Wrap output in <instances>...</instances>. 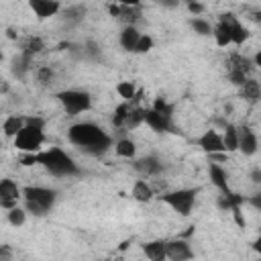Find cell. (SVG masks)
Returning <instances> with one entry per match:
<instances>
[{
    "mask_svg": "<svg viewBox=\"0 0 261 261\" xmlns=\"http://www.w3.org/2000/svg\"><path fill=\"white\" fill-rule=\"evenodd\" d=\"M143 253L149 261H166L168 259V243L163 241H149L143 245Z\"/></svg>",
    "mask_w": 261,
    "mask_h": 261,
    "instance_id": "cell-12",
    "label": "cell"
},
{
    "mask_svg": "<svg viewBox=\"0 0 261 261\" xmlns=\"http://www.w3.org/2000/svg\"><path fill=\"white\" fill-rule=\"evenodd\" d=\"M151 196H153V190H151V186L147 182H143V180L135 182V186H133V198L137 202H149Z\"/></svg>",
    "mask_w": 261,
    "mask_h": 261,
    "instance_id": "cell-22",
    "label": "cell"
},
{
    "mask_svg": "<svg viewBox=\"0 0 261 261\" xmlns=\"http://www.w3.org/2000/svg\"><path fill=\"white\" fill-rule=\"evenodd\" d=\"M108 12H111L113 17H118L120 19V6L118 4H111V6H108Z\"/></svg>",
    "mask_w": 261,
    "mask_h": 261,
    "instance_id": "cell-44",
    "label": "cell"
},
{
    "mask_svg": "<svg viewBox=\"0 0 261 261\" xmlns=\"http://www.w3.org/2000/svg\"><path fill=\"white\" fill-rule=\"evenodd\" d=\"M188 10L192 12V15H202V12H204V4H200V2H188Z\"/></svg>",
    "mask_w": 261,
    "mask_h": 261,
    "instance_id": "cell-39",
    "label": "cell"
},
{
    "mask_svg": "<svg viewBox=\"0 0 261 261\" xmlns=\"http://www.w3.org/2000/svg\"><path fill=\"white\" fill-rule=\"evenodd\" d=\"M25 125L27 127H35V129H43L45 127V120L39 118V116H29V118H25Z\"/></svg>",
    "mask_w": 261,
    "mask_h": 261,
    "instance_id": "cell-38",
    "label": "cell"
},
{
    "mask_svg": "<svg viewBox=\"0 0 261 261\" xmlns=\"http://www.w3.org/2000/svg\"><path fill=\"white\" fill-rule=\"evenodd\" d=\"M29 6L33 8V12L41 21L49 19V17H56L58 12L61 10V4L56 2V0H31Z\"/></svg>",
    "mask_w": 261,
    "mask_h": 261,
    "instance_id": "cell-9",
    "label": "cell"
},
{
    "mask_svg": "<svg viewBox=\"0 0 261 261\" xmlns=\"http://www.w3.org/2000/svg\"><path fill=\"white\" fill-rule=\"evenodd\" d=\"M253 63H255L257 67H261V51H257V56H255V59H253Z\"/></svg>",
    "mask_w": 261,
    "mask_h": 261,
    "instance_id": "cell-47",
    "label": "cell"
},
{
    "mask_svg": "<svg viewBox=\"0 0 261 261\" xmlns=\"http://www.w3.org/2000/svg\"><path fill=\"white\" fill-rule=\"evenodd\" d=\"M223 141H225L227 151H237L239 149V129L235 125H227Z\"/></svg>",
    "mask_w": 261,
    "mask_h": 261,
    "instance_id": "cell-24",
    "label": "cell"
},
{
    "mask_svg": "<svg viewBox=\"0 0 261 261\" xmlns=\"http://www.w3.org/2000/svg\"><path fill=\"white\" fill-rule=\"evenodd\" d=\"M25 221H27V212L23 210V208H12V210H8V223L12 225V227H23L25 225Z\"/></svg>",
    "mask_w": 261,
    "mask_h": 261,
    "instance_id": "cell-31",
    "label": "cell"
},
{
    "mask_svg": "<svg viewBox=\"0 0 261 261\" xmlns=\"http://www.w3.org/2000/svg\"><path fill=\"white\" fill-rule=\"evenodd\" d=\"M190 25H192V29H194L198 35H212V27L206 21H202V19H192Z\"/></svg>",
    "mask_w": 261,
    "mask_h": 261,
    "instance_id": "cell-33",
    "label": "cell"
},
{
    "mask_svg": "<svg viewBox=\"0 0 261 261\" xmlns=\"http://www.w3.org/2000/svg\"><path fill=\"white\" fill-rule=\"evenodd\" d=\"M53 80V72L49 70V67H41V70L37 72V82L41 86H49Z\"/></svg>",
    "mask_w": 261,
    "mask_h": 261,
    "instance_id": "cell-35",
    "label": "cell"
},
{
    "mask_svg": "<svg viewBox=\"0 0 261 261\" xmlns=\"http://www.w3.org/2000/svg\"><path fill=\"white\" fill-rule=\"evenodd\" d=\"M253 70V63L251 59H247L239 53H232L227 59V72H243V74H249Z\"/></svg>",
    "mask_w": 261,
    "mask_h": 261,
    "instance_id": "cell-17",
    "label": "cell"
},
{
    "mask_svg": "<svg viewBox=\"0 0 261 261\" xmlns=\"http://www.w3.org/2000/svg\"><path fill=\"white\" fill-rule=\"evenodd\" d=\"M141 122H145V108H131V113L127 116V122H125V127L127 129H137L141 125Z\"/></svg>",
    "mask_w": 261,
    "mask_h": 261,
    "instance_id": "cell-28",
    "label": "cell"
},
{
    "mask_svg": "<svg viewBox=\"0 0 261 261\" xmlns=\"http://www.w3.org/2000/svg\"><path fill=\"white\" fill-rule=\"evenodd\" d=\"M4 135L6 137H17L23 129H25V118H21V116H8L6 120H4Z\"/></svg>",
    "mask_w": 261,
    "mask_h": 261,
    "instance_id": "cell-25",
    "label": "cell"
},
{
    "mask_svg": "<svg viewBox=\"0 0 261 261\" xmlns=\"http://www.w3.org/2000/svg\"><path fill=\"white\" fill-rule=\"evenodd\" d=\"M208 175H210V180L212 184L223 192V194H231V190H229V180H227V174L221 166H216V163H210L208 166Z\"/></svg>",
    "mask_w": 261,
    "mask_h": 261,
    "instance_id": "cell-15",
    "label": "cell"
},
{
    "mask_svg": "<svg viewBox=\"0 0 261 261\" xmlns=\"http://www.w3.org/2000/svg\"><path fill=\"white\" fill-rule=\"evenodd\" d=\"M37 159L41 166H45L53 175H76L80 174V168L76 166V161L65 153V151L53 147L43 153H37Z\"/></svg>",
    "mask_w": 261,
    "mask_h": 261,
    "instance_id": "cell-2",
    "label": "cell"
},
{
    "mask_svg": "<svg viewBox=\"0 0 261 261\" xmlns=\"http://www.w3.org/2000/svg\"><path fill=\"white\" fill-rule=\"evenodd\" d=\"M23 196V190L12 180H2L0 182V200H19Z\"/></svg>",
    "mask_w": 261,
    "mask_h": 261,
    "instance_id": "cell-19",
    "label": "cell"
},
{
    "mask_svg": "<svg viewBox=\"0 0 261 261\" xmlns=\"http://www.w3.org/2000/svg\"><path fill=\"white\" fill-rule=\"evenodd\" d=\"M58 100L63 104L65 113L70 116H76L80 113L90 111L92 106V98L88 92H80V90H63L58 94Z\"/></svg>",
    "mask_w": 261,
    "mask_h": 261,
    "instance_id": "cell-3",
    "label": "cell"
},
{
    "mask_svg": "<svg viewBox=\"0 0 261 261\" xmlns=\"http://www.w3.org/2000/svg\"><path fill=\"white\" fill-rule=\"evenodd\" d=\"M239 151L243 155H255L257 151V137L249 127H241L239 129Z\"/></svg>",
    "mask_w": 261,
    "mask_h": 261,
    "instance_id": "cell-11",
    "label": "cell"
},
{
    "mask_svg": "<svg viewBox=\"0 0 261 261\" xmlns=\"http://www.w3.org/2000/svg\"><path fill=\"white\" fill-rule=\"evenodd\" d=\"M27 210H29L31 214H35V216H45L49 210H45L43 206H39V204H35V202H27Z\"/></svg>",
    "mask_w": 261,
    "mask_h": 261,
    "instance_id": "cell-37",
    "label": "cell"
},
{
    "mask_svg": "<svg viewBox=\"0 0 261 261\" xmlns=\"http://www.w3.org/2000/svg\"><path fill=\"white\" fill-rule=\"evenodd\" d=\"M247 202H249L251 206H255L257 210H261V192H257V194H253L251 198H247Z\"/></svg>",
    "mask_w": 261,
    "mask_h": 261,
    "instance_id": "cell-42",
    "label": "cell"
},
{
    "mask_svg": "<svg viewBox=\"0 0 261 261\" xmlns=\"http://www.w3.org/2000/svg\"><path fill=\"white\" fill-rule=\"evenodd\" d=\"M120 19L127 23V27H135V23L141 19L139 4H120Z\"/></svg>",
    "mask_w": 261,
    "mask_h": 261,
    "instance_id": "cell-20",
    "label": "cell"
},
{
    "mask_svg": "<svg viewBox=\"0 0 261 261\" xmlns=\"http://www.w3.org/2000/svg\"><path fill=\"white\" fill-rule=\"evenodd\" d=\"M10 247L8 245H2L0 247V261H10Z\"/></svg>",
    "mask_w": 261,
    "mask_h": 261,
    "instance_id": "cell-43",
    "label": "cell"
},
{
    "mask_svg": "<svg viewBox=\"0 0 261 261\" xmlns=\"http://www.w3.org/2000/svg\"><path fill=\"white\" fill-rule=\"evenodd\" d=\"M253 21L255 23H261V12H253Z\"/></svg>",
    "mask_w": 261,
    "mask_h": 261,
    "instance_id": "cell-49",
    "label": "cell"
},
{
    "mask_svg": "<svg viewBox=\"0 0 261 261\" xmlns=\"http://www.w3.org/2000/svg\"><path fill=\"white\" fill-rule=\"evenodd\" d=\"M212 35L216 39V45L218 47H227V45L232 43V41H231V29H229L225 23H221V21H218V25L212 29Z\"/></svg>",
    "mask_w": 261,
    "mask_h": 261,
    "instance_id": "cell-21",
    "label": "cell"
},
{
    "mask_svg": "<svg viewBox=\"0 0 261 261\" xmlns=\"http://www.w3.org/2000/svg\"><path fill=\"white\" fill-rule=\"evenodd\" d=\"M139 39H141V33L137 31V27H125L120 33V45L125 51H135Z\"/></svg>",
    "mask_w": 261,
    "mask_h": 261,
    "instance_id": "cell-18",
    "label": "cell"
},
{
    "mask_svg": "<svg viewBox=\"0 0 261 261\" xmlns=\"http://www.w3.org/2000/svg\"><path fill=\"white\" fill-rule=\"evenodd\" d=\"M116 92H118L127 102H129V100H135V96H137L133 82H120V84L116 86Z\"/></svg>",
    "mask_w": 261,
    "mask_h": 261,
    "instance_id": "cell-32",
    "label": "cell"
},
{
    "mask_svg": "<svg viewBox=\"0 0 261 261\" xmlns=\"http://www.w3.org/2000/svg\"><path fill=\"white\" fill-rule=\"evenodd\" d=\"M151 49H153V39H151L149 35H141L139 43H137L135 53H147V51H151Z\"/></svg>",
    "mask_w": 261,
    "mask_h": 261,
    "instance_id": "cell-34",
    "label": "cell"
},
{
    "mask_svg": "<svg viewBox=\"0 0 261 261\" xmlns=\"http://www.w3.org/2000/svg\"><path fill=\"white\" fill-rule=\"evenodd\" d=\"M135 170L145 174V175H157L163 170V163H159L157 157L149 155V157H143V159H137L135 161Z\"/></svg>",
    "mask_w": 261,
    "mask_h": 261,
    "instance_id": "cell-14",
    "label": "cell"
},
{
    "mask_svg": "<svg viewBox=\"0 0 261 261\" xmlns=\"http://www.w3.org/2000/svg\"><path fill=\"white\" fill-rule=\"evenodd\" d=\"M23 196H25V202H35L39 206H43L45 210H51L53 204H56L58 192L56 190H49V188L27 186V188H23Z\"/></svg>",
    "mask_w": 261,
    "mask_h": 261,
    "instance_id": "cell-6",
    "label": "cell"
},
{
    "mask_svg": "<svg viewBox=\"0 0 261 261\" xmlns=\"http://www.w3.org/2000/svg\"><path fill=\"white\" fill-rule=\"evenodd\" d=\"M153 111H155V113H159L161 116H166L168 120H172L174 106H172L166 98H155V102H153Z\"/></svg>",
    "mask_w": 261,
    "mask_h": 261,
    "instance_id": "cell-30",
    "label": "cell"
},
{
    "mask_svg": "<svg viewBox=\"0 0 261 261\" xmlns=\"http://www.w3.org/2000/svg\"><path fill=\"white\" fill-rule=\"evenodd\" d=\"M131 113V106L129 102H122L116 106V111H115V116H113V125L115 127H125V122H127V116Z\"/></svg>",
    "mask_w": 261,
    "mask_h": 261,
    "instance_id": "cell-29",
    "label": "cell"
},
{
    "mask_svg": "<svg viewBox=\"0 0 261 261\" xmlns=\"http://www.w3.org/2000/svg\"><path fill=\"white\" fill-rule=\"evenodd\" d=\"M239 96H241L243 100L249 102V104H255V102L261 98V86H259V82L247 80L245 84L239 88Z\"/></svg>",
    "mask_w": 261,
    "mask_h": 261,
    "instance_id": "cell-16",
    "label": "cell"
},
{
    "mask_svg": "<svg viewBox=\"0 0 261 261\" xmlns=\"http://www.w3.org/2000/svg\"><path fill=\"white\" fill-rule=\"evenodd\" d=\"M161 202H166L168 206H172V208L182 214V216H188L192 212V208H194L196 204V190H175V192H168V194L161 196Z\"/></svg>",
    "mask_w": 261,
    "mask_h": 261,
    "instance_id": "cell-4",
    "label": "cell"
},
{
    "mask_svg": "<svg viewBox=\"0 0 261 261\" xmlns=\"http://www.w3.org/2000/svg\"><path fill=\"white\" fill-rule=\"evenodd\" d=\"M198 145H200V149L204 151V153H208V155H214V153H225V151H227L223 137L218 135L214 129L206 131V133L200 137V139H198Z\"/></svg>",
    "mask_w": 261,
    "mask_h": 261,
    "instance_id": "cell-7",
    "label": "cell"
},
{
    "mask_svg": "<svg viewBox=\"0 0 261 261\" xmlns=\"http://www.w3.org/2000/svg\"><path fill=\"white\" fill-rule=\"evenodd\" d=\"M231 212H232V216H235L237 225H239L241 229H245V218H243V214H241V206H237V208H232Z\"/></svg>",
    "mask_w": 261,
    "mask_h": 261,
    "instance_id": "cell-40",
    "label": "cell"
},
{
    "mask_svg": "<svg viewBox=\"0 0 261 261\" xmlns=\"http://www.w3.org/2000/svg\"><path fill=\"white\" fill-rule=\"evenodd\" d=\"M6 37H8V39H17V33H15V29H8V31H6Z\"/></svg>",
    "mask_w": 261,
    "mask_h": 261,
    "instance_id": "cell-48",
    "label": "cell"
},
{
    "mask_svg": "<svg viewBox=\"0 0 261 261\" xmlns=\"http://www.w3.org/2000/svg\"><path fill=\"white\" fill-rule=\"evenodd\" d=\"M43 49H45V43L39 37H29V39H27V43L23 45L21 53H25V56H29V58H35L37 53H41Z\"/></svg>",
    "mask_w": 261,
    "mask_h": 261,
    "instance_id": "cell-26",
    "label": "cell"
},
{
    "mask_svg": "<svg viewBox=\"0 0 261 261\" xmlns=\"http://www.w3.org/2000/svg\"><path fill=\"white\" fill-rule=\"evenodd\" d=\"M21 163H23V166H35V163H39V159H37L35 153H27V155L21 159Z\"/></svg>",
    "mask_w": 261,
    "mask_h": 261,
    "instance_id": "cell-41",
    "label": "cell"
},
{
    "mask_svg": "<svg viewBox=\"0 0 261 261\" xmlns=\"http://www.w3.org/2000/svg\"><path fill=\"white\" fill-rule=\"evenodd\" d=\"M251 180H253L255 184H261V170H253V172H251Z\"/></svg>",
    "mask_w": 261,
    "mask_h": 261,
    "instance_id": "cell-45",
    "label": "cell"
},
{
    "mask_svg": "<svg viewBox=\"0 0 261 261\" xmlns=\"http://www.w3.org/2000/svg\"><path fill=\"white\" fill-rule=\"evenodd\" d=\"M45 141L43 129H35V127H27L15 137V147L25 151V153H37Z\"/></svg>",
    "mask_w": 261,
    "mask_h": 261,
    "instance_id": "cell-5",
    "label": "cell"
},
{
    "mask_svg": "<svg viewBox=\"0 0 261 261\" xmlns=\"http://www.w3.org/2000/svg\"><path fill=\"white\" fill-rule=\"evenodd\" d=\"M145 122L157 133L172 131V120H168L166 116H161L159 113H155L153 108H147V111H145Z\"/></svg>",
    "mask_w": 261,
    "mask_h": 261,
    "instance_id": "cell-13",
    "label": "cell"
},
{
    "mask_svg": "<svg viewBox=\"0 0 261 261\" xmlns=\"http://www.w3.org/2000/svg\"><path fill=\"white\" fill-rule=\"evenodd\" d=\"M86 15V8L84 6H72L65 10V19H74V21H82Z\"/></svg>",
    "mask_w": 261,
    "mask_h": 261,
    "instance_id": "cell-36",
    "label": "cell"
},
{
    "mask_svg": "<svg viewBox=\"0 0 261 261\" xmlns=\"http://www.w3.org/2000/svg\"><path fill=\"white\" fill-rule=\"evenodd\" d=\"M115 151H116V155H120V157L133 159V157H135L137 147H135V143H133L131 139H120V141L115 145Z\"/></svg>",
    "mask_w": 261,
    "mask_h": 261,
    "instance_id": "cell-27",
    "label": "cell"
},
{
    "mask_svg": "<svg viewBox=\"0 0 261 261\" xmlns=\"http://www.w3.org/2000/svg\"><path fill=\"white\" fill-rule=\"evenodd\" d=\"M253 249H255V251L261 255V237H257V239H255V243H253Z\"/></svg>",
    "mask_w": 261,
    "mask_h": 261,
    "instance_id": "cell-46",
    "label": "cell"
},
{
    "mask_svg": "<svg viewBox=\"0 0 261 261\" xmlns=\"http://www.w3.org/2000/svg\"><path fill=\"white\" fill-rule=\"evenodd\" d=\"M31 63H33V58H29V56H25V53H21L19 58L12 59V72H15L17 78H25V74L29 72Z\"/></svg>",
    "mask_w": 261,
    "mask_h": 261,
    "instance_id": "cell-23",
    "label": "cell"
},
{
    "mask_svg": "<svg viewBox=\"0 0 261 261\" xmlns=\"http://www.w3.org/2000/svg\"><path fill=\"white\" fill-rule=\"evenodd\" d=\"M221 23H225L229 29H231V41L235 45H243L245 41H247V37H249V31H247L245 27L237 21V17L231 15V12H227V15L221 17Z\"/></svg>",
    "mask_w": 261,
    "mask_h": 261,
    "instance_id": "cell-8",
    "label": "cell"
},
{
    "mask_svg": "<svg viewBox=\"0 0 261 261\" xmlns=\"http://www.w3.org/2000/svg\"><path fill=\"white\" fill-rule=\"evenodd\" d=\"M67 137H70V141L76 147L84 149L86 153H92V155L104 153L113 143L111 137H108L98 125H92V122H78V125L70 127Z\"/></svg>",
    "mask_w": 261,
    "mask_h": 261,
    "instance_id": "cell-1",
    "label": "cell"
},
{
    "mask_svg": "<svg viewBox=\"0 0 261 261\" xmlns=\"http://www.w3.org/2000/svg\"><path fill=\"white\" fill-rule=\"evenodd\" d=\"M192 257H194V253H192L190 245L186 241L177 239V241L168 243V259H172V261H190Z\"/></svg>",
    "mask_w": 261,
    "mask_h": 261,
    "instance_id": "cell-10",
    "label": "cell"
}]
</instances>
